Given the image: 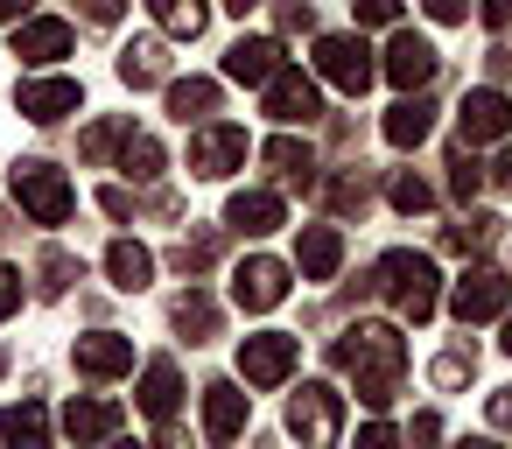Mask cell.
Here are the masks:
<instances>
[{"mask_svg":"<svg viewBox=\"0 0 512 449\" xmlns=\"http://www.w3.org/2000/svg\"><path fill=\"white\" fill-rule=\"evenodd\" d=\"M337 365L358 379V400L386 407L393 386H400V372H407V344H400L393 323H351L344 344H337Z\"/></svg>","mask_w":512,"mask_h":449,"instance_id":"1","label":"cell"},{"mask_svg":"<svg viewBox=\"0 0 512 449\" xmlns=\"http://www.w3.org/2000/svg\"><path fill=\"white\" fill-rule=\"evenodd\" d=\"M379 295H386L407 323H428V316H435V260H428V253H407V246L386 253V260H379Z\"/></svg>","mask_w":512,"mask_h":449,"instance_id":"2","label":"cell"},{"mask_svg":"<svg viewBox=\"0 0 512 449\" xmlns=\"http://www.w3.org/2000/svg\"><path fill=\"white\" fill-rule=\"evenodd\" d=\"M15 204H22L36 225H64V218L78 211V190H71V176L50 169V162H22V169H15Z\"/></svg>","mask_w":512,"mask_h":449,"instance_id":"3","label":"cell"},{"mask_svg":"<svg viewBox=\"0 0 512 449\" xmlns=\"http://www.w3.org/2000/svg\"><path fill=\"white\" fill-rule=\"evenodd\" d=\"M316 78H330L337 92H365L372 78H379V64H372V50H365V36H316Z\"/></svg>","mask_w":512,"mask_h":449,"instance_id":"4","label":"cell"},{"mask_svg":"<svg viewBox=\"0 0 512 449\" xmlns=\"http://www.w3.org/2000/svg\"><path fill=\"white\" fill-rule=\"evenodd\" d=\"M295 358H302V344H295L288 330L239 337V379H246V386H281V379L295 372Z\"/></svg>","mask_w":512,"mask_h":449,"instance_id":"5","label":"cell"},{"mask_svg":"<svg viewBox=\"0 0 512 449\" xmlns=\"http://www.w3.org/2000/svg\"><path fill=\"white\" fill-rule=\"evenodd\" d=\"M246 162V127H225V120H204L197 134H190V176H204V183H218V176H232Z\"/></svg>","mask_w":512,"mask_h":449,"instance_id":"6","label":"cell"},{"mask_svg":"<svg viewBox=\"0 0 512 449\" xmlns=\"http://www.w3.org/2000/svg\"><path fill=\"white\" fill-rule=\"evenodd\" d=\"M267 120H281V127H309V120H323V92H316V78H302L295 64H281V71L267 78Z\"/></svg>","mask_w":512,"mask_h":449,"instance_id":"7","label":"cell"},{"mask_svg":"<svg viewBox=\"0 0 512 449\" xmlns=\"http://www.w3.org/2000/svg\"><path fill=\"white\" fill-rule=\"evenodd\" d=\"M232 302H239V309H253V316L281 309V302H288V267H281V260H267V253L239 260V274H232Z\"/></svg>","mask_w":512,"mask_h":449,"instance_id":"8","label":"cell"},{"mask_svg":"<svg viewBox=\"0 0 512 449\" xmlns=\"http://www.w3.org/2000/svg\"><path fill=\"white\" fill-rule=\"evenodd\" d=\"M456 127H463V141H470V148H477V141H505V134H512V99H505V92H491V85H477V92H463Z\"/></svg>","mask_w":512,"mask_h":449,"instance_id":"9","label":"cell"},{"mask_svg":"<svg viewBox=\"0 0 512 449\" xmlns=\"http://www.w3.org/2000/svg\"><path fill=\"white\" fill-rule=\"evenodd\" d=\"M288 428H295L302 442H337V428H344V400H337L330 386H302V393L288 400Z\"/></svg>","mask_w":512,"mask_h":449,"instance_id":"10","label":"cell"},{"mask_svg":"<svg viewBox=\"0 0 512 449\" xmlns=\"http://www.w3.org/2000/svg\"><path fill=\"white\" fill-rule=\"evenodd\" d=\"M505 274L498 267H470L463 281H456V295H449V309H456V323H491L498 309H505Z\"/></svg>","mask_w":512,"mask_h":449,"instance_id":"11","label":"cell"},{"mask_svg":"<svg viewBox=\"0 0 512 449\" xmlns=\"http://www.w3.org/2000/svg\"><path fill=\"white\" fill-rule=\"evenodd\" d=\"M15 106H22L36 127H57L64 113H78V106H85V92H78V78H29V85L15 92Z\"/></svg>","mask_w":512,"mask_h":449,"instance_id":"12","label":"cell"},{"mask_svg":"<svg viewBox=\"0 0 512 449\" xmlns=\"http://www.w3.org/2000/svg\"><path fill=\"white\" fill-rule=\"evenodd\" d=\"M78 372L85 379H120V372H134V337H120V330H92V337H78Z\"/></svg>","mask_w":512,"mask_h":449,"instance_id":"13","label":"cell"},{"mask_svg":"<svg viewBox=\"0 0 512 449\" xmlns=\"http://www.w3.org/2000/svg\"><path fill=\"white\" fill-rule=\"evenodd\" d=\"M281 71V43L274 36H239L232 50H225V78L232 85H267Z\"/></svg>","mask_w":512,"mask_h":449,"instance_id":"14","label":"cell"},{"mask_svg":"<svg viewBox=\"0 0 512 449\" xmlns=\"http://www.w3.org/2000/svg\"><path fill=\"white\" fill-rule=\"evenodd\" d=\"M435 43L428 36H393V50H386V78L400 85V92H421L428 78H435Z\"/></svg>","mask_w":512,"mask_h":449,"instance_id":"15","label":"cell"},{"mask_svg":"<svg viewBox=\"0 0 512 449\" xmlns=\"http://www.w3.org/2000/svg\"><path fill=\"white\" fill-rule=\"evenodd\" d=\"M15 57L22 64H57V57H71V22H15Z\"/></svg>","mask_w":512,"mask_h":449,"instance_id":"16","label":"cell"},{"mask_svg":"<svg viewBox=\"0 0 512 449\" xmlns=\"http://www.w3.org/2000/svg\"><path fill=\"white\" fill-rule=\"evenodd\" d=\"M295 267H302V281H330V274L344 267V239H337V225H309V232L295 239Z\"/></svg>","mask_w":512,"mask_h":449,"instance_id":"17","label":"cell"},{"mask_svg":"<svg viewBox=\"0 0 512 449\" xmlns=\"http://www.w3.org/2000/svg\"><path fill=\"white\" fill-rule=\"evenodd\" d=\"M225 225L246 232V239H267V232L281 225V197H274V190H239V197L225 204Z\"/></svg>","mask_w":512,"mask_h":449,"instance_id":"18","label":"cell"},{"mask_svg":"<svg viewBox=\"0 0 512 449\" xmlns=\"http://www.w3.org/2000/svg\"><path fill=\"white\" fill-rule=\"evenodd\" d=\"M239 428H246V393H239L232 379L204 386V435H211V442H232Z\"/></svg>","mask_w":512,"mask_h":449,"instance_id":"19","label":"cell"},{"mask_svg":"<svg viewBox=\"0 0 512 449\" xmlns=\"http://www.w3.org/2000/svg\"><path fill=\"white\" fill-rule=\"evenodd\" d=\"M148 15H155V29H162V36L197 43V36L211 29V0H148Z\"/></svg>","mask_w":512,"mask_h":449,"instance_id":"20","label":"cell"},{"mask_svg":"<svg viewBox=\"0 0 512 449\" xmlns=\"http://www.w3.org/2000/svg\"><path fill=\"white\" fill-rule=\"evenodd\" d=\"M106 274H113V288L141 295V288L155 281V253H148V246H134V239H113V246H106Z\"/></svg>","mask_w":512,"mask_h":449,"instance_id":"21","label":"cell"},{"mask_svg":"<svg viewBox=\"0 0 512 449\" xmlns=\"http://www.w3.org/2000/svg\"><path fill=\"white\" fill-rule=\"evenodd\" d=\"M176 400H183V379H176V365H169V358H155V365L141 372V414H148V421H169V414H176Z\"/></svg>","mask_w":512,"mask_h":449,"instance_id":"22","label":"cell"},{"mask_svg":"<svg viewBox=\"0 0 512 449\" xmlns=\"http://www.w3.org/2000/svg\"><path fill=\"white\" fill-rule=\"evenodd\" d=\"M120 421H127V414H120L113 400H71V407H64V435H71V442H99V435H113Z\"/></svg>","mask_w":512,"mask_h":449,"instance_id":"23","label":"cell"},{"mask_svg":"<svg viewBox=\"0 0 512 449\" xmlns=\"http://www.w3.org/2000/svg\"><path fill=\"white\" fill-rule=\"evenodd\" d=\"M267 169H274V183H288V190H316V155H309L302 141H267Z\"/></svg>","mask_w":512,"mask_h":449,"instance_id":"24","label":"cell"},{"mask_svg":"<svg viewBox=\"0 0 512 449\" xmlns=\"http://www.w3.org/2000/svg\"><path fill=\"white\" fill-rule=\"evenodd\" d=\"M169 323H176V330H183L190 344H211V337H218V302H211L204 288H190V295H176Z\"/></svg>","mask_w":512,"mask_h":449,"instance_id":"25","label":"cell"},{"mask_svg":"<svg viewBox=\"0 0 512 449\" xmlns=\"http://www.w3.org/2000/svg\"><path fill=\"white\" fill-rule=\"evenodd\" d=\"M120 78H127L134 92H141V85H162V78H169V57H162V43H155V36L127 43V50H120Z\"/></svg>","mask_w":512,"mask_h":449,"instance_id":"26","label":"cell"},{"mask_svg":"<svg viewBox=\"0 0 512 449\" xmlns=\"http://www.w3.org/2000/svg\"><path fill=\"white\" fill-rule=\"evenodd\" d=\"M169 113L190 127V120H211L218 113V78H176L169 85Z\"/></svg>","mask_w":512,"mask_h":449,"instance_id":"27","label":"cell"},{"mask_svg":"<svg viewBox=\"0 0 512 449\" xmlns=\"http://www.w3.org/2000/svg\"><path fill=\"white\" fill-rule=\"evenodd\" d=\"M428 127H435V106H428V99H400V106L386 113V141H393V148H421Z\"/></svg>","mask_w":512,"mask_h":449,"instance_id":"28","label":"cell"},{"mask_svg":"<svg viewBox=\"0 0 512 449\" xmlns=\"http://www.w3.org/2000/svg\"><path fill=\"white\" fill-rule=\"evenodd\" d=\"M120 169H127L134 183H155V176H162V141L127 127V141H120Z\"/></svg>","mask_w":512,"mask_h":449,"instance_id":"29","label":"cell"},{"mask_svg":"<svg viewBox=\"0 0 512 449\" xmlns=\"http://www.w3.org/2000/svg\"><path fill=\"white\" fill-rule=\"evenodd\" d=\"M0 435H8V442H50V414L36 400H22V407L0 414Z\"/></svg>","mask_w":512,"mask_h":449,"instance_id":"30","label":"cell"},{"mask_svg":"<svg viewBox=\"0 0 512 449\" xmlns=\"http://www.w3.org/2000/svg\"><path fill=\"white\" fill-rule=\"evenodd\" d=\"M498 239V218H463V225H449V246L456 253H484Z\"/></svg>","mask_w":512,"mask_h":449,"instance_id":"31","label":"cell"},{"mask_svg":"<svg viewBox=\"0 0 512 449\" xmlns=\"http://www.w3.org/2000/svg\"><path fill=\"white\" fill-rule=\"evenodd\" d=\"M470 372H477V351H442V358L428 365V379H435L442 393H449V386H463Z\"/></svg>","mask_w":512,"mask_h":449,"instance_id":"32","label":"cell"},{"mask_svg":"<svg viewBox=\"0 0 512 449\" xmlns=\"http://www.w3.org/2000/svg\"><path fill=\"white\" fill-rule=\"evenodd\" d=\"M211 260H218V239H211V232H197V239L176 246V267H183V274H204Z\"/></svg>","mask_w":512,"mask_h":449,"instance_id":"33","label":"cell"},{"mask_svg":"<svg viewBox=\"0 0 512 449\" xmlns=\"http://www.w3.org/2000/svg\"><path fill=\"white\" fill-rule=\"evenodd\" d=\"M127 127H134V120H99V127L85 134V155H92V162H99V155H113V148L127 141Z\"/></svg>","mask_w":512,"mask_h":449,"instance_id":"34","label":"cell"},{"mask_svg":"<svg viewBox=\"0 0 512 449\" xmlns=\"http://www.w3.org/2000/svg\"><path fill=\"white\" fill-rule=\"evenodd\" d=\"M477 183H484V169H477V162H470V141H463V148H456V155H449V190H456V197H470V190H477Z\"/></svg>","mask_w":512,"mask_h":449,"instance_id":"35","label":"cell"},{"mask_svg":"<svg viewBox=\"0 0 512 449\" xmlns=\"http://www.w3.org/2000/svg\"><path fill=\"white\" fill-rule=\"evenodd\" d=\"M428 204H435V190L421 176H393V211H428Z\"/></svg>","mask_w":512,"mask_h":449,"instance_id":"36","label":"cell"},{"mask_svg":"<svg viewBox=\"0 0 512 449\" xmlns=\"http://www.w3.org/2000/svg\"><path fill=\"white\" fill-rule=\"evenodd\" d=\"M78 281V260L71 253H43V295H64Z\"/></svg>","mask_w":512,"mask_h":449,"instance_id":"37","label":"cell"},{"mask_svg":"<svg viewBox=\"0 0 512 449\" xmlns=\"http://www.w3.org/2000/svg\"><path fill=\"white\" fill-rule=\"evenodd\" d=\"M330 211H365V176H337L330 183Z\"/></svg>","mask_w":512,"mask_h":449,"instance_id":"38","label":"cell"},{"mask_svg":"<svg viewBox=\"0 0 512 449\" xmlns=\"http://www.w3.org/2000/svg\"><path fill=\"white\" fill-rule=\"evenodd\" d=\"M351 15H358L365 29H386V22L400 15V0H351Z\"/></svg>","mask_w":512,"mask_h":449,"instance_id":"39","label":"cell"},{"mask_svg":"<svg viewBox=\"0 0 512 449\" xmlns=\"http://www.w3.org/2000/svg\"><path fill=\"white\" fill-rule=\"evenodd\" d=\"M484 421H491V428H512V386H498V393L484 400Z\"/></svg>","mask_w":512,"mask_h":449,"instance_id":"40","label":"cell"},{"mask_svg":"<svg viewBox=\"0 0 512 449\" xmlns=\"http://www.w3.org/2000/svg\"><path fill=\"white\" fill-rule=\"evenodd\" d=\"M22 309V267H0V316Z\"/></svg>","mask_w":512,"mask_h":449,"instance_id":"41","label":"cell"},{"mask_svg":"<svg viewBox=\"0 0 512 449\" xmlns=\"http://www.w3.org/2000/svg\"><path fill=\"white\" fill-rule=\"evenodd\" d=\"M78 8H85V22H99V29H106V22H120V15H127V0H78Z\"/></svg>","mask_w":512,"mask_h":449,"instance_id":"42","label":"cell"},{"mask_svg":"<svg viewBox=\"0 0 512 449\" xmlns=\"http://www.w3.org/2000/svg\"><path fill=\"white\" fill-rule=\"evenodd\" d=\"M421 8H428L435 22H463V15H470V0H421Z\"/></svg>","mask_w":512,"mask_h":449,"instance_id":"43","label":"cell"},{"mask_svg":"<svg viewBox=\"0 0 512 449\" xmlns=\"http://www.w3.org/2000/svg\"><path fill=\"white\" fill-rule=\"evenodd\" d=\"M99 204H106V218H134V197H127V190H106Z\"/></svg>","mask_w":512,"mask_h":449,"instance_id":"44","label":"cell"},{"mask_svg":"<svg viewBox=\"0 0 512 449\" xmlns=\"http://www.w3.org/2000/svg\"><path fill=\"white\" fill-rule=\"evenodd\" d=\"M484 22H491V29H505V22H512V0H484Z\"/></svg>","mask_w":512,"mask_h":449,"instance_id":"45","label":"cell"},{"mask_svg":"<svg viewBox=\"0 0 512 449\" xmlns=\"http://www.w3.org/2000/svg\"><path fill=\"white\" fill-rule=\"evenodd\" d=\"M29 8H36V0H0V22H22Z\"/></svg>","mask_w":512,"mask_h":449,"instance_id":"46","label":"cell"},{"mask_svg":"<svg viewBox=\"0 0 512 449\" xmlns=\"http://www.w3.org/2000/svg\"><path fill=\"white\" fill-rule=\"evenodd\" d=\"M491 183H498V190H512V148L498 155V169H491Z\"/></svg>","mask_w":512,"mask_h":449,"instance_id":"47","label":"cell"},{"mask_svg":"<svg viewBox=\"0 0 512 449\" xmlns=\"http://www.w3.org/2000/svg\"><path fill=\"white\" fill-rule=\"evenodd\" d=\"M225 8H232V15H253V8H260V0H225Z\"/></svg>","mask_w":512,"mask_h":449,"instance_id":"48","label":"cell"},{"mask_svg":"<svg viewBox=\"0 0 512 449\" xmlns=\"http://www.w3.org/2000/svg\"><path fill=\"white\" fill-rule=\"evenodd\" d=\"M505 358H512V316H505Z\"/></svg>","mask_w":512,"mask_h":449,"instance_id":"49","label":"cell"},{"mask_svg":"<svg viewBox=\"0 0 512 449\" xmlns=\"http://www.w3.org/2000/svg\"><path fill=\"white\" fill-rule=\"evenodd\" d=\"M0 372H8V351H0Z\"/></svg>","mask_w":512,"mask_h":449,"instance_id":"50","label":"cell"}]
</instances>
